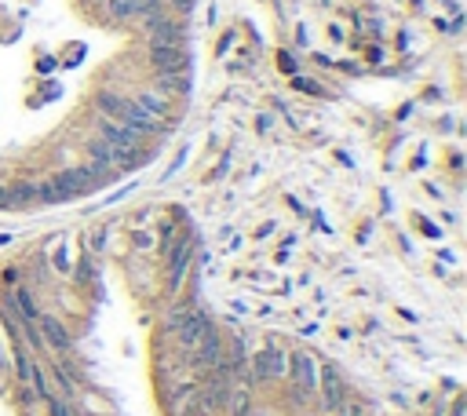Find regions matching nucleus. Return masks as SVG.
I'll return each mask as SVG.
<instances>
[{"instance_id": "obj_1", "label": "nucleus", "mask_w": 467, "mask_h": 416, "mask_svg": "<svg viewBox=\"0 0 467 416\" xmlns=\"http://www.w3.org/2000/svg\"><path fill=\"white\" fill-rule=\"evenodd\" d=\"M201 0H0V146L48 153V198L150 158L193 77Z\"/></svg>"}]
</instances>
